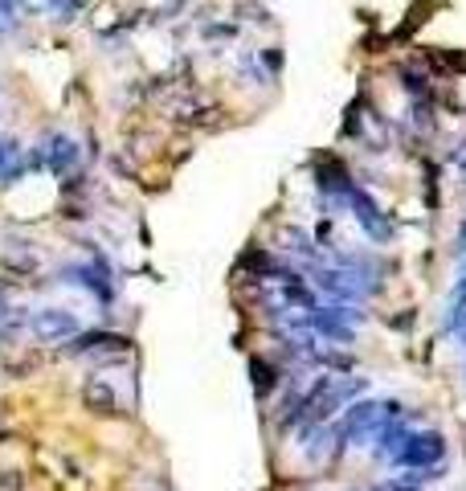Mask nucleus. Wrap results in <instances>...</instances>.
<instances>
[{"instance_id": "f257e3e1", "label": "nucleus", "mask_w": 466, "mask_h": 491, "mask_svg": "<svg viewBox=\"0 0 466 491\" xmlns=\"http://www.w3.org/2000/svg\"><path fill=\"white\" fill-rule=\"evenodd\" d=\"M389 417H397V401H356L344 409V426L336 430V450H344L352 438H364L369 430H381Z\"/></svg>"}, {"instance_id": "f03ea898", "label": "nucleus", "mask_w": 466, "mask_h": 491, "mask_svg": "<svg viewBox=\"0 0 466 491\" xmlns=\"http://www.w3.org/2000/svg\"><path fill=\"white\" fill-rule=\"evenodd\" d=\"M29 331L37 344H62L78 336V320H74V311H66V308H45L29 320Z\"/></svg>"}, {"instance_id": "7ed1b4c3", "label": "nucleus", "mask_w": 466, "mask_h": 491, "mask_svg": "<svg viewBox=\"0 0 466 491\" xmlns=\"http://www.w3.org/2000/svg\"><path fill=\"white\" fill-rule=\"evenodd\" d=\"M344 201H348V209L356 214V222L364 225V234H369L372 242H381V246L389 242V238H392V225H389V217L377 209V201H372L369 192H361L356 184H352V189L344 192Z\"/></svg>"}, {"instance_id": "20e7f679", "label": "nucleus", "mask_w": 466, "mask_h": 491, "mask_svg": "<svg viewBox=\"0 0 466 491\" xmlns=\"http://www.w3.org/2000/svg\"><path fill=\"white\" fill-rule=\"evenodd\" d=\"M442 455H446L442 434H405L401 450L392 459L401 463V467H434Z\"/></svg>"}, {"instance_id": "39448f33", "label": "nucleus", "mask_w": 466, "mask_h": 491, "mask_svg": "<svg viewBox=\"0 0 466 491\" xmlns=\"http://www.w3.org/2000/svg\"><path fill=\"white\" fill-rule=\"evenodd\" d=\"M82 406L90 409V414H98V417H115V414H123V401H119L115 385H106L103 377H90V381L82 385Z\"/></svg>"}, {"instance_id": "423d86ee", "label": "nucleus", "mask_w": 466, "mask_h": 491, "mask_svg": "<svg viewBox=\"0 0 466 491\" xmlns=\"http://www.w3.org/2000/svg\"><path fill=\"white\" fill-rule=\"evenodd\" d=\"M307 328L323 331V336H331L339 344H352V323H344V308H315L307 316Z\"/></svg>"}, {"instance_id": "0eeeda50", "label": "nucleus", "mask_w": 466, "mask_h": 491, "mask_svg": "<svg viewBox=\"0 0 466 491\" xmlns=\"http://www.w3.org/2000/svg\"><path fill=\"white\" fill-rule=\"evenodd\" d=\"M70 353H128V340L123 336H111V331H82V336H74V344H70Z\"/></svg>"}, {"instance_id": "6e6552de", "label": "nucleus", "mask_w": 466, "mask_h": 491, "mask_svg": "<svg viewBox=\"0 0 466 491\" xmlns=\"http://www.w3.org/2000/svg\"><path fill=\"white\" fill-rule=\"evenodd\" d=\"M74 160H78V144L70 136H62V131H53V136H50V152H45L50 172H66Z\"/></svg>"}, {"instance_id": "1a4fd4ad", "label": "nucleus", "mask_w": 466, "mask_h": 491, "mask_svg": "<svg viewBox=\"0 0 466 491\" xmlns=\"http://www.w3.org/2000/svg\"><path fill=\"white\" fill-rule=\"evenodd\" d=\"M4 262H9V267H17V275H33V270L42 267L37 250H33L29 242H21V238H9V246H4Z\"/></svg>"}, {"instance_id": "9d476101", "label": "nucleus", "mask_w": 466, "mask_h": 491, "mask_svg": "<svg viewBox=\"0 0 466 491\" xmlns=\"http://www.w3.org/2000/svg\"><path fill=\"white\" fill-rule=\"evenodd\" d=\"M315 283L328 291V295H336V300H361V291H364L352 283V275H339V270H319Z\"/></svg>"}, {"instance_id": "9b49d317", "label": "nucleus", "mask_w": 466, "mask_h": 491, "mask_svg": "<svg viewBox=\"0 0 466 491\" xmlns=\"http://www.w3.org/2000/svg\"><path fill=\"white\" fill-rule=\"evenodd\" d=\"M319 189H328V192H344L352 189V181H348V168H339V164H331V160H319Z\"/></svg>"}, {"instance_id": "f8f14e48", "label": "nucleus", "mask_w": 466, "mask_h": 491, "mask_svg": "<svg viewBox=\"0 0 466 491\" xmlns=\"http://www.w3.org/2000/svg\"><path fill=\"white\" fill-rule=\"evenodd\" d=\"M250 373H254V389H258V397H266L270 389H275L278 373H275V369H270V364L262 361V356H250Z\"/></svg>"}, {"instance_id": "ddd939ff", "label": "nucleus", "mask_w": 466, "mask_h": 491, "mask_svg": "<svg viewBox=\"0 0 466 491\" xmlns=\"http://www.w3.org/2000/svg\"><path fill=\"white\" fill-rule=\"evenodd\" d=\"M466 311V278L454 287V295H450V316H446V328H458V320H462Z\"/></svg>"}, {"instance_id": "4468645a", "label": "nucleus", "mask_w": 466, "mask_h": 491, "mask_svg": "<svg viewBox=\"0 0 466 491\" xmlns=\"http://www.w3.org/2000/svg\"><path fill=\"white\" fill-rule=\"evenodd\" d=\"M372 491H422V475H397V479L377 483Z\"/></svg>"}, {"instance_id": "2eb2a0df", "label": "nucleus", "mask_w": 466, "mask_h": 491, "mask_svg": "<svg viewBox=\"0 0 466 491\" xmlns=\"http://www.w3.org/2000/svg\"><path fill=\"white\" fill-rule=\"evenodd\" d=\"M278 238L291 242V250H299V254H315V246H311V238L303 230H278Z\"/></svg>"}, {"instance_id": "dca6fc26", "label": "nucleus", "mask_w": 466, "mask_h": 491, "mask_svg": "<svg viewBox=\"0 0 466 491\" xmlns=\"http://www.w3.org/2000/svg\"><path fill=\"white\" fill-rule=\"evenodd\" d=\"M0 491H25L21 471H0Z\"/></svg>"}, {"instance_id": "f3484780", "label": "nucleus", "mask_w": 466, "mask_h": 491, "mask_svg": "<svg viewBox=\"0 0 466 491\" xmlns=\"http://www.w3.org/2000/svg\"><path fill=\"white\" fill-rule=\"evenodd\" d=\"M401 82H405V90H409L414 98H425V78L422 74H409V70H405Z\"/></svg>"}, {"instance_id": "a211bd4d", "label": "nucleus", "mask_w": 466, "mask_h": 491, "mask_svg": "<svg viewBox=\"0 0 466 491\" xmlns=\"http://www.w3.org/2000/svg\"><path fill=\"white\" fill-rule=\"evenodd\" d=\"M266 66H270V70H283V54H275V50H270V54H266Z\"/></svg>"}, {"instance_id": "6ab92c4d", "label": "nucleus", "mask_w": 466, "mask_h": 491, "mask_svg": "<svg viewBox=\"0 0 466 491\" xmlns=\"http://www.w3.org/2000/svg\"><path fill=\"white\" fill-rule=\"evenodd\" d=\"M17 12V0H0V17H12Z\"/></svg>"}, {"instance_id": "aec40b11", "label": "nucleus", "mask_w": 466, "mask_h": 491, "mask_svg": "<svg viewBox=\"0 0 466 491\" xmlns=\"http://www.w3.org/2000/svg\"><path fill=\"white\" fill-rule=\"evenodd\" d=\"M0 181H4V144H0Z\"/></svg>"}]
</instances>
